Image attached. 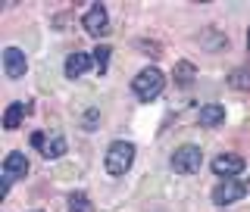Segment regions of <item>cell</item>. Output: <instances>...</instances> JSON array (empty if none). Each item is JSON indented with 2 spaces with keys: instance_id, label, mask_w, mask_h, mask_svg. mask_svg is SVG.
<instances>
[{
  "instance_id": "cell-17",
  "label": "cell",
  "mask_w": 250,
  "mask_h": 212,
  "mask_svg": "<svg viewBox=\"0 0 250 212\" xmlns=\"http://www.w3.org/2000/svg\"><path fill=\"white\" fill-rule=\"evenodd\" d=\"M10 184H13V178L3 175V181H0V197H6V193H10Z\"/></svg>"
},
{
  "instance_id": "cell-14",
  "label": "cell",
  "mask_w": 250,
  "mask_h": 212,
  "mask_svg": "<svg viewBox=\"0 0 250 212\" xmlns=\"http://www.w3.org/2000/svg\"><path fill=\"white\" fill-rule=\"evenodd\" d=\"M229 84H231L234 91H250V69L247 66L234 69V72L229 75Z\"/></svg>"
},
{
  "instance_id": "cell-3",
  "label": "cell",
  "mask_w": 250,
  "mask_h": 212,
  "mask_svg": "<svg viewBox=\"0 0 250 212\" xmlns=\"http://www.w3.org/2000/svg\"><path fill=\"white\" fill-rule=\"evenodd\" d=\"M200 166H203V153H200V147H194V144H185L172 153V169H175L178 175H197Z\"/></svg>"
},
{
  "instance_id": "cell-4",
  "label": "cell",
  "mask_w": 250,
  "mask_h": 212,
  "mask_svg": "<svg viewBox=\"0 0 250 212\" xmlns=\"http://www.w3.org/2000/svg\"><path fill=\"white\" fill-rule=\"evenodd\" d=\"M247 191H250V187H247L244 181H238V178H229V181H222V184L213 187V203H216V206H229V203L244 200Z\"/></svg>"
},
{
  "instance_id": "cell-11",
  "label": "cell",
  "mask_w": 250,
  "mask_h": 212,
  "mask_svg": "<svg viewBox=\"0 0 250 212\" xmlns=\"http://www.w3.org/2000/svg\"><path fill=\"white\" fill-rule=\"evenodd\" d=\"M25 113H28V103H10V106H6V113H3V128L6 131H16L22 125V119H25Z\"/></svg>"
},
{
  "instance_id": "cell-16",
  "label": "cell",
  "mask_w": 250,
  "mask_h": 212,
  "mask_svg": "<svg viewBox=\"0 0 250 212\" xmlns=\"http://www.w3.org/2000/svg\"><path fill=\"white\" fill-rule=\"evenodd\" d=\"M109 53H113V50H109L106 44H100L97 50H94V66H97V72H100V75H104V72H106V66H109Z\"/></svg>"
},
{
  "instance_id": "cell-6",
  "label": "cell",
  "mask_w": 250,
  "mask_h": 212,
  "mask_svg": "<svg viewBox=\"0 0 250 212\" xmlns=\"http://www.w3.org/2000/svg\"><path fill=\"white\" fill-rule=\"evenodd\" d=\"M244 156H238V153H222V156H216L213 159V172L219 178H225V181H229V178H234V175H241V172H244Z\"/></svg>"
},
{
  "instance_id": "cell-20",
  "label": "cell",
  "mask_w": 250,
  "mask_h": 212,
  "mask_svg": "<svg viewBox=\"0 0 250 212\" xmlns=\"http://www.w3.org/2000/svg\"><path fill=\"white\" fill-rule=\"evenodd\" d=\"M247 47H250V31H247Z\"/></svg>"
},
{
  "instance_id": "cell-12",
  "label": "cell",
  "mask_w": 250,
  "mask_h": 212,
  "mask_svg": "<svg viewBox=\"0 0 250 212\" xmlns=\"http://www.w3.org/2000/svg\"><path fill=\"white\" fill-rule=\"evenodd\" d=\"M175 84L178 88H191L194 84V78H197V69H194V62H188V59H182V62H175Z\"/></svg>"
},
{
  "instance_id": "cell-13",
  "label": "cell",
  "mask_w": 250,
  "mask_h": 212,
  "mask_svg": "<svg viewBox=\"0 0 250 212\" xmlns=\"http://www.w3.org/2000/svg\"><path fill=\"white\" fill-rule=\"evenodd\" d=\"M62 153H66V137H62V135H53V137L41 147V156H44V159H60Z\"/></svg>"
},
{
  "instance_id": "cell-1",
  "label": "cell",
  "mask_w": 250,
  "mask_h": 212,
  "mask_svg": "<svg viewBox=\"0 0 250 212\" xmlns=\"http://www.w3.org/2000/svg\"><path fill=\"white\" fill-rule=\"evenodd\" d=\"M163 84H166V78H163V72H160V69H153V66L141 69V72L131 78V91H135V97L141 100V103H150V100L160 97Z\"/></svg>"
},
{
  "instance_id": "cell-8",
  "label": "cell",
  "mask_w": 250,
  "mask_h": 212,
  "mask_svg": "<svg viewBox=\"0 0 250 212\" xmlns=\"http://www.w3.org/2000/svg\"><path fill=\"white\" fill-rule=\"evenodd\" d=\"M3 175L6 178H25L28 175V159H25V153H6V159H3Z\"/></svg>"
},
{
  "instance_id": "cell-15",
  "label": "cell",
  "mask_w": 250,
  "mask_h": 212,
  "mask_svg": "<svg viewBox=\"0 0 250 212\" xmlns=\"http://www.w3.org/2000/svg\"><path fill=\"white\" fill-rule=\"evenodd\" d=\"M69 212H94V203L88 193H82V191H75L72 197H69Z\"/></svg>"
},
{
  "instance_id": "cell-10",
  "label": "cell",
  "mask_w": 250,
  "mask_h": 212,
  "mask_svg": "<svg viewBox=\"0 0 250 212\" xmlns=\"http://www.w3.org/2000/svg\"><path fill=\"white\" fill-rule=\"evenodd\" d=\"M197 119H200L203 128H216V125L225 122V106L222 103H207V106H200Z\"/></svg>"
},
{
  "instance_id": "cell-2",
  "label": "cell",
  "mask_w": 250,
  "mask_h": 212,
  "mask_svg": "<svg viewBox=\"0 0 250 212\" xmlns=\"http://www.w3.org/2000/svg\"><path fill=\"white\" fill-rule=\"evenodd\" d=\"M131 162H135V144H128V140H113L109 150H106V172L119 178L131 169Z\"/></svg>"
},
{
  "instance_id": "cell-7",
  "label": "cell",
  "mask_w": 250,
  "mask_h": 212,
  "mask_svg": "<svg viewBox=\"0 0 250 212\" xmlns=\"http://www.w3.org/2000/svg\"><path fill=\"white\" fill-rule=\"evenodd\" d=\"M3 72H6V78H25V72H28V59H25V53L19 50V47H6L3 50Z\"/></svg>"
},
{
  "instance_id": "cell-18",
  "label": "cell",
  "mask_w": 250,
  "mask_h": 212,
  "mask_svg": "<svg viewBox=\"0 0 250 212\" xmlns=\"http://www.w3.org/2000/svg\"><path fill=\"white\" fill-rule=\"evenodd\" d=\"M31 144H35V147H38V150H41V147L47 144V137L41 135V131H38V135H31Z\"/></svg>"
},
{
  "instance_id": "cell-9",
  "label": "cell",
  "mask_w": 250,
  "mask_h": 212,
  "mask_svg": "<svg viewBox=\"0 0 250 212\" xmlns=\"http://www.w3.org/2000/svg\"><path fill=\"white\" fill-rule=\"evenodd\" d=\"M91 57L88 53H82V50H75V53H69V59H66V78H82L84 72L91 69Z\"/></svg>"
},
{
  "instance_id": "cell-19",
  "label": "cell",
  "mask_w": 250,
  "mask_h": 212,
  "mask_svg": "<svg viewBox=\"0 0 250 212\" xmlns=\"http://www.w3.org/2000/svg\"><path fill=\"white\" fill-rule=\"evenodd\" d=\"M94 122H97V109H91V113H88V119H84V125H88V131H94V128H91Z\"/></svg>"
},
{
  "instance_id": "cell-5",
  "label": "cell",
  "mask_w": 250,
  "mask_h": 212,
  "mask_svg": "<svg viewBox=\"0 0 250 212\" xmlns=\"http://www.w3.org/2000/svg\"><path fill=\"white\" fill-rule=\"evenodd\" d=\"M82 25H84V31H88V35H94V38L106 35V31H109L106 6H104V3H91V6H88V13H84V19H82Z\"/></svg>"
}]
</instances>
